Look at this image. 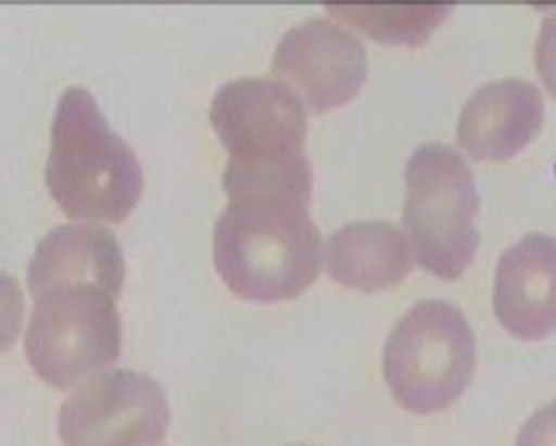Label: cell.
Listing matches in <instances>:
<instances>
[{
    "label": "cell",
    "mask_w": 556,
    "mask_h": 446,
    "mask_svg": "<svg viewBox=\"0 0 556 446\" xmlns=\"http://www.w3.org/2000/svg\"><path fill=\"white\" fill-rule=\"evenodd\" d=\"M211 123L229 150L223 184L229 201L288 197L308 205L307 110L281 81L242 77L219 88Z\"/></svg>",
    "instance_id": "6da1fadb"
},
{
    "label": "cell",
    "mask_w": 556,
    "mask_h": 446,
    "mask_svg": "<svg viewBox=\"0 0 556 446\" xmlns=\"http://www.w3.org/2000/svg\"><path fill=\"white\" fill-rule=\"evenodd\" d=\"M331 15L387 42H421L448 12V7H386L369 3L328 2Z\"/></svg>",
    "instance_id": "4fadbf2b"
},
{
    "label": "cell",
    "mask_w": 556,
    "mask_h": 446,
    "mask_svg": "<svg viewBox=\"0 0 556 446\" xmlns=\"http://www.w3.org/2000/svg\"><path fill=\"white\" fill-rule=\"evenodd\" d=\"M536 68L549 91L556 97V13L546 16L536 42Z\"/></svg>",
    "instance_id": "9a60e30c"
},
{
    "label": "cell",
    "mask_w": 556,
    "mask_h": 446,
    "mask_svg": "<svg viewBox=\"0 0 556 446\" xmlns=\"http://www.w3.org/2000/svg\"><path fill=\"white\" fill-rule=\"evenodd\" d=\"M494 311L520 339H542L556 329V238L533 233L501 256Z\"/></svg>",
    "instance_id": "30bf717a"
},
{
    "label": "cell",
    "mask_w": 556,
    "mask_h": 446,
    "mask_svg": "<svg viewBox=\"0 0 556 446\" xmlns=\"http://www.w3.org/2000/svg\"><path fill=\"white\" fill-rule=\"evenodd\" d=\"M45 175L58 205L77 220L119 224L135 211L144 186L135 150L83 87L60 98Z\"/></svg>",
    "instance_id": "3957f363"
},
{
    "label": "cell",
    "mask_w": 556,
    "mask_h": 446,
    "mask_svg": "<svg viewBox=\"0 0 556 446\" xmlns=\"http://www.w3.org/2000/svg\"><path fill=\"white\" fill-rule=\"evenodd\" d=\"M516 446H556V400L540 407L523 423Z\"/></svg>",
    "instance_id": "5bb4252c"
},
{
    "label": "cell",
    "mask_w": 556,
    "mask_h": 446,
    "mask_svg": "<svg viewBox=\"0 0 556 446\" xmlns=\"http://www.w3.org/2000/svg\"><path fill=\"white\" fill-rule=\"evenodd\" d=\"M170 409L161 384L131 370L100 374L60 412L64 446H152L167 435Z\"/></svg>",
    "instance_id": "52a82bcc"
},
{
    "label": "cell",
    "mask_w": 556,
    "mask_h": 446,
    "mask_svg": "<svg viewBox=\"0 0 556 446\" xmlns=\"http://www.w3.org/2000/svg\"><path fill=\"white\" fill-rule=\"evenodd\" d=\"M366 71L363 42L325 18L304 20L288 29L271 64V77L314 114L348 103L359 91Z\"/></svg>",
    "instance_id": "ba28073f"
},
{
    "label": "cell",
    "mask_w": 556,
    "mask_h": 446,
    "mask_svg": "<svg viewBox=\"0 0 556 446\" xmlns=\"http://www.w3.org/2000/svg\"><path fill=\"white\" fill-rule=\"evenodd\" d=\"M477 364L473 331L464 313L445 300L413 306L393 328L383 373L393 397L409 412L451 407L470 386Z\"/></svg>",
    "instance_id": "277c9868"
},
{
    "label": "cell",
    "mask_w": 556,
    "mask_h": 446,
    "mask_svg": "<svg viewBox=\"0 0 556 446\" xmlns=\"http://www.w3.org/2000/svg\"><path fill=\"white\" fill-rule=\"evenodd\" d=\"M126 264L118 238L99 224H66L37 244L28 270L34 298L66 286L90 285L118 298Z\"/></svg>",
    "instance_id": "9c48e42d"
},
{
    "label": "cell",
    "mask_w": 556,
    "mask_h": 446,
    "mask_svg": "<svg viewBox=\"0 0 556 446\" xmlns=\"http://www.w3.org/2000/svg\"><path fill=\"white\" fill-rule=\"evenodd\" d=\"M478 194L467 162L452 146L428 142L406 166L403 221L416 257L442 279H457L478 246Z\"/></svg>",
    "instance_id": "5b68a950"
},
{
    "label": "cell",
    "mask_w": 556,
    "mask_h": 446,
    "mask_svg": "<svg viewBox=\"0 0 556 446\" xmlns=\"http://www.w3.org/2000/svg\"><path fill=\"white\" fill-rule=\"evenodd\" d=\"M321 256L320 231L294 199H233L214 227L217 272L243 298H294L317 279Z\"/></svg>",
    "instance_id": "7a4b0ae2"
},
{
    "label": "cell",
    "mask_w": 556,
    "mask_h": 446,
    "mask_svg": "<svg viewBox=\"0 0 556 446\" xmlns=\"http://www.w3.org/2000/svg\"><path fill=\"white\" fill-rule=\"evenodd\" d=\"M122 351L115 298L90 285L51 290L35 298L25 352L35 373L66 390L113 364Z\"/></svg>",
    "instance_id": "8992f818"
},
{
    "label": "cell",
    "mask_w": 556,
    "mask_h": 446,
    "mask_svg": "<svg viewBox=\"0 0 556 446\" xmlns=\"http://www.w3.org/2000/svg\"><path fill=\"white\" fill-rule=\"evenodd\" d=\"M535 85L504 78L483 85L462 110L458 140L475 158L503 160L519 152L542 126Z\"/></svg>",
    "instance_id": "8fae6325"
},
{
    "label": "cell",
    "mask_w": 556,
    "mask_h": 446,
    "mask_svg": "<svg viewBox=\"0 0 556 446\" xmlns=\"http://www.w3.org/2000/svg\"><path fill=\"white\" fill-rule=\"evenodd\" d=\"M324 254L334 280L363 292L395 285L413 264V247L405 234L383 220L344 225L328 238Z\"/></svg>",
    "instance_id": "7c38bea8"
}]
</instances>
